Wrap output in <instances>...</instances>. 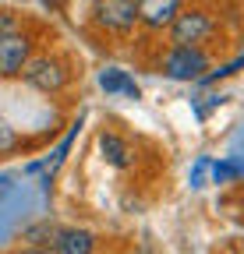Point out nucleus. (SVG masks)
<instances>
[{"mask_svg":"<svg viewBox=\"0 0 244 254\" xmlns=\"http://www.w3.org/2000/svg\"><path fill=\"white\" fill-rule=\"evenodd\" d=\"M71 64L60 57V53H36L32 60L25 64V71H21V81L28 88H36L43 95H60L68 85H71Z\"/></svg>","mask_w":244,"mask_h":254,"instance_id":"f257e3e1","label":"nucleus"},{"mask_svg":"<svg viewBox=\"0 0 244 254\" xmlns=\"http://www.w3.org/2000/svg\"><path fill=\"white\" fill-rule=\"evenodd\" d=\"M88 21L103 36L128 39L138 28V0H92L88 7Z\"/></svg>","mask_w":244,"mask_h":254,"instance_id":"f03ea898","label":"nucleus"},{"mask_svg":"<svg viewBox=\"0 0 244 254\" xmlns=\"http://www.w3.org/2000/svg\"><path fill=\"white\" fill-rule=\"evenodd\" d=\"M212 71V57L205 46H166L160 53V74L173 81H202Z\"/></svg>","mask_w":244,"mask_h":254,"instance_id":"7ed1b4c3","label":"nucleus"},{"mask_svg":"<svg viewBox=\"0 0 244 254\" xmlns=\"http://www.w3.org/2000/svg\"><path fill=\"white\" fill-rule=\"evenodd\" d=\"M216 18L205 7H184L166 28V46H205L216 36Z\"/></svg>","mask_w":244,"mask_h":254,"instance_id":"20e7f679","label":"nucleus"},{"mask_svg":"<svg viewBox=\"0 0 244 254\" xmlns=\"http://www.w3.org/2000/svg\"><path fill=\"white\" fill-rule=\"evenodd\" d=\"M36 57V36L32 32H4L0 36V81H14L21 78L25 64Z\"/></svg>","mask_w":244,"mask_h":254,"instance_id":"39448f33","label":"nucleus"},{"mask_svg":"<svg viewBox=\"0 0 244 254\" xmlns=\"http://www.w3.org/2000/svg\"><path fill=\"white\" fill-rule=\"evenodd\" d=\"M184 7L188 0H138V28H145L149 36H160Z\"/></svg>","mask_w":244,"mask_h":254,"instance_id":"423d86ee","label":"nucleus"},{"mask_svg":"<svg viewBox=\"0 0 244 254\" xmlns=\"http://www.w3.org/2000/svg\"><path fill=\"white\" fill-rule=\"evenodd\" d=\"M96 233L85 230V226H57L50 251L53 254H96Z\"/></svg>","mask_w":244,"mask_h":254,"instance_id":"0eeeda50","label":"nucleus"},{"mask_svg":"<svg viewBox=\"0 0 244 254\" xmlns=\"http://www.w3.org/2000/svg\"><path fill=\"white\" fill-rule=\"evenodd\" d=\"M96 145H99L103 163L113 166V170H128V166L135 163V148H131V141H128L124 134H117V131H99Z\"/></svg>","mask_w":244,"mask_h":254,"instance_id":"6e6552de","label":"nucleus"},{"mask_svg":"<svg viewBox=\"0 0 244 254\" xmlns=\"http://www.w3.org/2000/svg\"><path fill=\"white\" fill-rule=\"evenodd\" d=\"M99 88L110 92V95H124V99H138V85L128 78V71H120V67H106L99 74Z\"/></svg>","mask_w":244,"mask_h":254,"instance_id":"1a4fd4ad","label":"nucleus"},{"mask_svg":"<svg viewBox=\"0 0 244 254\" xmlns=\"http://www.w3.org/2000/svg\"><path fill=\"white\" fill-rule=\"evenodd\" d=\"M53 233H57V226H53V222H39V226L25 230V240H28V244H36V247H50Z\"/></svg>","mask_w":244,"mask_h":254,"instance_id":"9d476101","label":"nucleus"},{"mask_svg":"<svg viewBox=\"0 0 244 254\" xmlns=\"http://www.w3.org/2000/svg\"><path fill=\"white\" fill-rule=\"evenodd\" d=\"M25 21H21V14H14V11H0V36L4 32H18Z\"/></svg>","mask_w":244,"mask_h":254,"instance_id":"9b49d317","label":"nucleus"},{"mask_svg":"<svg viewBox=\"0 0 244 254\" xmlns=\"http://www.w3.org/2000/svg\"><path fill=\"white\" fill-rule=\"evenodd\" d=\"M14 254H53L50 247H36V244H25V247H18Z\"/></svg>","mask_w":244,"mask_h":254,"instance_id":"f8f14e48","label":"nucleus"},{"mask_svg":"<svg viewBox=\"0 0 244 254\" xmlns=\"http://www.w3.org/2000/svg\"><path fill=\"white\" fill-rule=\"evenodd\" d=\"M43 4H46L50 11H60V7H64V0H43Z\"/></svg>","mask_w":244,"mask_h":254,"instance_id":"ddd939ff","label":"nucleus"},{"mask_svg":"<svg viewBox=\"0 0 244 254\" xmlns=\"http://www.w3.org/2000/svg\"><path fill=\"white\" fill-rule=\"evenodd\" d=\"M4 190H7V177H0V194H4Z\"/></svg>","mask_w":244,"mask_h":254,"instance_id":"4468645a","label":"nucleus"},{"mask_svg":"<svg viewBox=\"0 0 244 254\" xmlns=\"http://www.w3.org/2000/svg\"><path fill=\"white\" fill-rule=\"evenodd\" d=\"M124 254H135V251H124Z\"/></svg>","mask_w":244,"mask_h":254,"instance_id":"2eb2a0df","label":"nucleus"}]
</instances>
